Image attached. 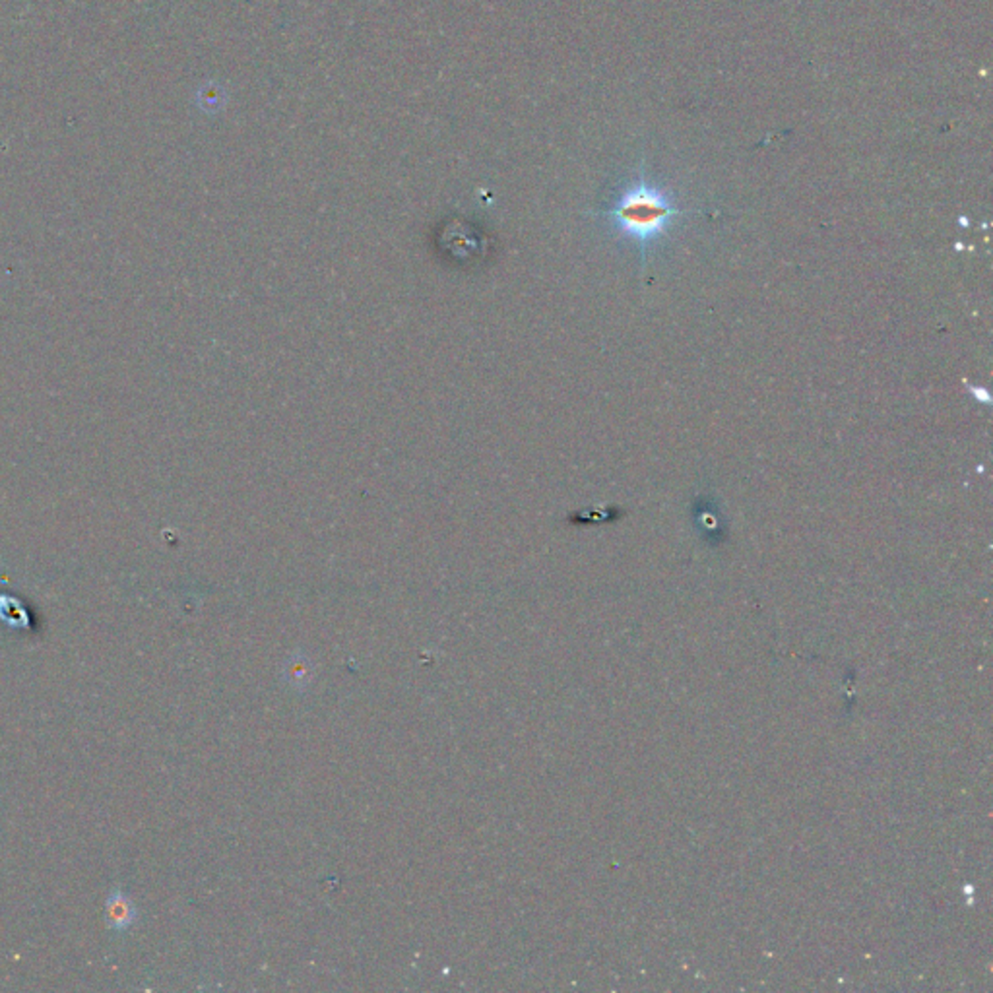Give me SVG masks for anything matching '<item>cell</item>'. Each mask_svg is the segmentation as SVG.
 <instances>
[{"label": "cell", "instance_id": "6da1fadb", "mask_svg": "<svg viewBox=\"0 0 993 993\" xmlns=\"http://www.w3.org/2000/svg\"><path fill=\"white\" fill-rule=\"evenodd\" d=\"M689 214V210L675 202V198L650 183L645 169L630 181L615 201L607 206L602 216L621 231V235L638 243L640 270L646 268V254L652 243H656L673 218Z\"/></svg>", "mask_w": 993, "mask_h": 993}, {"label": "cell", "instance_id": "7a4b0ae2", "mask_svg": "<svg viewBox=\"0 0 993 993\" xmlns=\"http://www.w3.org/2000/svg\"><path fill=\"white\" fill-rule=\"evenodd\" d=\"M109 916H111V926L115 928H126L131 924L133 920V908L128 906L126 903H111V910H109Z\"/></svg>", "mask_w": 993, "mask_h": 993}]
</instances>
